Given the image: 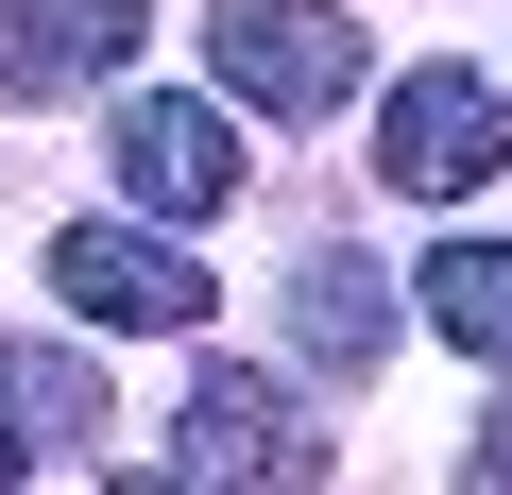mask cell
I'll use <instances>...</instances> for the list:
<instances>
[{
	"label": "cell",
	"instance_id": "6da1fadb",
	"mask_svg": "<svg viewBox=\"0 0 512 495\" xmlns=\"http://www.w3.org/2000/svg\"><path fill=\"white\" fill-rule=\"evenodd\" d=\"M205 69H222V103H256V120H325V103H359L376 35L325 18V0H222V18H205Z\"/></svg>",
	"mask_w": 512,
	"mask_h": 495
},
{
	"label": "cell",
	"instance_id": "7a4b0ae2",
	"mask_svg": "<svg viewBox=\"0 0 512 495\" xmlns=\"http://www.w3.org/2000/svg\"><path fill=\"white\" fill-rule=\"evenodd\" d=\"M376 171H393L410 205H461L478 171H512V103H495L478 69H410V86L376 103Z\"/></svg>",
	"mask_w": 512,
	"mask_h": 495
},
{
	"label": "cell",
	"instance_id": "3957f363",
	"mask_svg": "<svg viewBox=\"0 0 512 495\" xmlns=\"http://www.w3.org/2000/svg\"><path fill=\"white\" fill-rule=\"evenodd\" d=\"M52 291H69V325H103V342H171V325H205V257L120 239V222H69V239H52Z\"/></svg>",
	"mask_w": 512,
	"mask_h": 495
},
{
	"label": "cell",
	"instance_id": "277c9868",
	"mask_svg": "<svg viewBox=\"0 0 512 495\" xmlns=\"http://www.w3.org/2000/svg\"><path fill=\"white\" fill-rule=\"evenodd\" d=\"M171 478H325V427H308L274 376L205 359V376H188V427H171Z\"/></svg>",
	"mask_w": 512,
	"mask_h": 495
},
{
	"label": "cell",
	"instance_id": "5b68a950",
	"mask_svg": "<svg viewBox=\"0 0 512 495\" xmlns=\"http://www.w3.org/2000/svg\"><path fill=\"white\" fill-rule=\"evenodd\" d=\"M137 0H0V103H69V86H120L137 69Z\"/></svg>",
	"mask_w": 512,
	"mask_h": 495
},
{
	"label": "cell",
	"instance_id": "8992f818",
	"mask_svg": "<svg viewBox=\"0 0 512 495\" xmlns=\"http://www.w3.org/2000/svg\"><path fill=\"white\" fill-rule=\"evenodd\" d=\"M120 188H137L154 222L239 205V137H222V103H120Z\"/></svg>",
	"mask_w": 512,
	"mask_h": 495
},
{
	"label": "cell",
	"instance_id": "52a82bcc",
	"mask_svg": "<svg viewBox=\"0 0 512 495\" xmlns=\"http://www.w3.org/2000/svg\"><path fill=\"white\" fill-rule=\"evenodd\" d=\"M291 359L376 376V359H393V274H376V257H308V274H291Z\"/></svg>",
	"mask_w": 512,
	"mask_h": 495
},
{
	"label": "cell",
	"instance_id": "ba28073f",
	"mask_svg": "<svg viewBox=\"0 0 512 495\" xmlns=\"http://www.w3.org/2000/svg\"><path fill=\"white\" fill-rule=\"evenodd\" d=\"M410 291H427V325H444L461 359H512V239H444Z\"/></svg>",
	"mask_w": 512,
	"mask_h": 495
},
{
	"label": "cell",
	"instance_id": "9c48e42d",
	"mask_svg": "<svg viewBox=\"0 0 512 495\" xmlns=\"http://www.w3.org/2000/svg\"><path fill=\"white\" fill-rule=\"evenodd\" d=\"M0 410H18L35 461H86V444H103V393H86L69 359H0Z\"/></svg>",
	"mask_w": 512,
	"mask_h": 495
},
{
	"label": "cell",
	"instance_id": "30bf717a",
	"mask_svg": "<svg viewBox=\"0 0 512 495\" xmlns=\"http://www.w3.org/2000/svg\"><path fill=\"white\" fill-rule=\"evenodd\" d=\"M461 478H512V410H495V427H478V444H461Z\"/></svg>",
	"mask_w": 512,
	"mask_h": 495
},
{
	"label": "cell",
	"instance_id": "8fae6325",
	"mask_svg": "<svg viewBox=\"0 0 512 495\" xmlns=\"http://www.w3.org/2000/svg\"><path fill=\"white\" fill-rule=\"evenodd\" d=\"M0 478H35V444H18V410H0Z\"/></svg>",
	"mask_w": 512,
	"mask_h": 495
}]
</instances>
